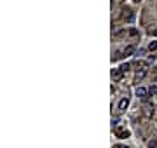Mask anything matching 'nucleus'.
Instances as JSON below:
<instances>
[{
    "mask_svg": "<svg viewBox=\"0 0 157 148\" xmlns=\"http://www.w3.org/2000/svg\"><path fill=\"white\" fill-rule=\"evenodd\" d=\"M147 92H148V91H147L145 87H138V89H136V96H140V98H145Z\"/></svg>",
    "mask_w": 157,
    "mask_h": 148,
    "instance_id": "nucleus-4",
    "label": "nucleus"
},
{
    "mask_svg": "<svg viewBox=\"0 0 157 148\" xmlns=\"http://www.w3.org/2000/svg\"><path fill=\"white\" fill-rule=\"evenodd\" d=\"M150 35H152V37H157V28H155V30H152V31H150Z\"/></svg>",
    "mask_w": 157,
    "mask_h": 148,
    "instance_id": "nucleus-11",
    "label": "nucleus"
},
{
    "mask_svg": "<svg viewBox=\"0 0 157 148\" xmlns=\"http://www.w3.org/2000/svg\"><path fill=\"white\" fill-rule=\"evenodd\" d=\"M136 2H140V0H136Z\"/></svg>",
    "mask_w": 157,
    "mask_h": 148,
    "instance_id": "nucleus-13",
    "label": "nucleus"
},
{
    "mask_svg": "<svg viewBox=\"0 0 157 148\" xmlns=\"http://www.w3.org/2000/svg\"><path fill=\"white\" fill-rule=\"evenodd\" d=\"M129 35H131V37H136V35H138V30H136V28H131V30H129Z\"/></svg>",
    "mask_w": 157,
    "mask_h": 148,
    "instance_id": "nucleus-8",
    "label": "nucleus"
},
{
    "mask_svg": "<svg viewBox=\"0 0 157 148\" xmlns=\"http://www.w3.org/2000/svg\"><path fill=\"white\" fill-rule=\"evenodd\" d=\"M127 104H129V99H127V98H122V99L119 101V110H121V112L126 110V108H127Z\"/></svg>",
    "mask_w": 157,
    "mask_h": 148,
    "instance_id": "nucleus-3",
    "label": "nucleus"
},
{
    "mask_svg": "<svg viewBox=\"0 0 157 148\" xmlns=\"http://www.w3.org/2000/svg\"><path fill=\"white\" fill-rule=\"evenodd\" d=\"M114 148H122V146H121V145H115V146H114Z\"/></svg>",
    "mask_w": 157,
    "mask_h": 148,
    "instance_id": "nucleus-12",
    "label": "nucleus"
},
{
    "mask_svg": "<svg viewBox=\"0 0 157 148\" xmlns=\"http://www.w3.org/2000/svg\"><path fill=\"white\" fill-rule=\"evenodd\" d=\"M133 52H134V47H133V46H127V47L124 49V54H126V56H131Z\"/></svg>",
    "mask_w": 157,
    "mask_h": 148,
    "instance_id": "nucleus-5",
    "label": "nucleus"
},
{
    "mask_svg": "<svg viewBox=\"0 0 157 148\" xmlns=\"http://www.w3.org/2000/svg\"><path fill=\"white\" fill-rule=\"evenodd\" d=\"M117 138H129V131L127 129H115L114 131Z\"/></svg>",
    "mask_w": 157,
    "mask_h": 148,
    "instance_id": "nucleus-1",
    "label": "nucleus"
},
{
    "mask_svg": "<svg viewBox=\"0 0 157 148\" xmlns=\"http://www.w3.org/2000/svg\"><path fill=\"white\" fill-rule=\"evenodd\" d=\"M121 70H122V72H127V70H129V65H122Z\"/></svg>",
    "mask_w": 157,
    "mask_h": 148,
    "instance_id": "nucleus-10",
    "label": "nucleus"
},
{
    "mask_svg": "<svg viewBox=\"0 0 157 148\" xmlns=\"http://www.w3.org/2000/svg\"><path fill=\"white\" fill-rule=\"evenodd\" d=\"M155 49H157V40H152L148 46V51H155Z\"/></svg>",
    "mask_w": 157,
    "mask_h": 148,
    "instance_id": "nucleus-6",
    "label": "nucleus"
},
{
    "mask_svg": "<svg viewBox=\"0 0 157 148\" xmlns=\"http://www.w3.org/2000/svg\"><path fill=\"white\" fill-rule=\"evenodd\" d=\"M122 73H124V72H122L121 68H115L114 72H112V78H114V80H121V78H122Z\"/></svg>",
    "mask_w": 157,
    "mask_h": 148,
    "instance_id": "nucleus-2",
    "label": "nucleus"
},
{
    "mask_svg": "<svg viewBox=\"0 0 157 148\" xmlns=\"http://www.w3.org/2000/svg\"><path fill=\"white\" fill-rule=\"evenodd\" d=\"M148 92H150L152 96H154V94H157V86H152V87L148 89Z\"/></svg>",
    "mask_w": 157,
    "mask_h": 148,
    "instance_id": "nucleus-7",
    "label": "nucleus"
},
{
    "mask_svg": "<svg viewBox=\"0 0 157 148\" xmlns=\"http://www.w3.org/2000/svg\"><path fill=\"white\" fill-rule=\"evenodd\" d=\"M148 146H150V148H155V146H157V141H155V139L148 141Z\"/></svg>",
    "mask_w": 157,
    "mask_h": 148,
    "instance_id": "nucleus-9",
    "label": "nucleus"
}]
</instances>
